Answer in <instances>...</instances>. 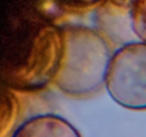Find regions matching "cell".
Here are the masks:
<instances>
[{
  "label": "cell",
  "instance_id": "cell-3",
  "mask_svg": "<svg viewBox=\"0 0 146 137\" xmlns=\"http://www.w3.org/2000/svg\"><path fill=\"white\" fill-rule=\"evenodd\" d=\"M61 54V31L54 27H43L33 40L26 64L10 75L9 85L21 91L43 88L50 81H54Z\"/></svg>",
  "mask_w": 146,
  "mask_h": 137
},
{
  "label": "cell",
  "instance_id": "cell-4",
  "mask_svg": "<svg viewBox=\"0 0 146 137\" xmlns=\"http://www.w3.org/2000/svg\"><path fill=\"white\" fill-rule=\"evenodd\" d=\"M11 137H81L78 130L57 115H38L23 122Z\"/></svg>",
  "mask_w": 146,
  "mask_h": 137
},
{
  "label": "cell",
  "instance_id": "cell-1",
  "mask_svg": "<svg viewBox=\"0 0 146 137\" xmlns=\"http://www.w3.org/2000/svg\"><path fill=\"white\" fill-rule=\"evenodd\" d=\"M61 31L62 54L54 78L55 86L72 97H90L102 91L112 59L106 41L87 27Z\"/></svg>",
  "mask_w": 146,
  "mask_h": 137
},
{
  "label": "cell",
  "instance_id": "cell-5",
  "mask_svg": "<svg viewBox=\"0 0 146 137\" xmlns=\"http://www.w3.org/2000/svg\"><path fill=\"white\" fill-rule=\"evenodd\" d=\"M131 23L135 34L146 43V0H132Z\"/></svg>",
  "mask_w": 146,
  "mask_h": 137
},
{
  "label": "cell",
  "instance_id": "cell-2",
  "mask_svg": "<svg viewBox=\"0 0 146 137\" xmlns=\"http://www.w3.org/2000/svg\"><path fill=\"white\" fill-rule=\"evenodd\" d=\"M105 88L122 107L146 110V43L126 44L112 55Z\"/></svg>",
  "mask_w": 146,
  "mask_h": 137
}]
</instances>
